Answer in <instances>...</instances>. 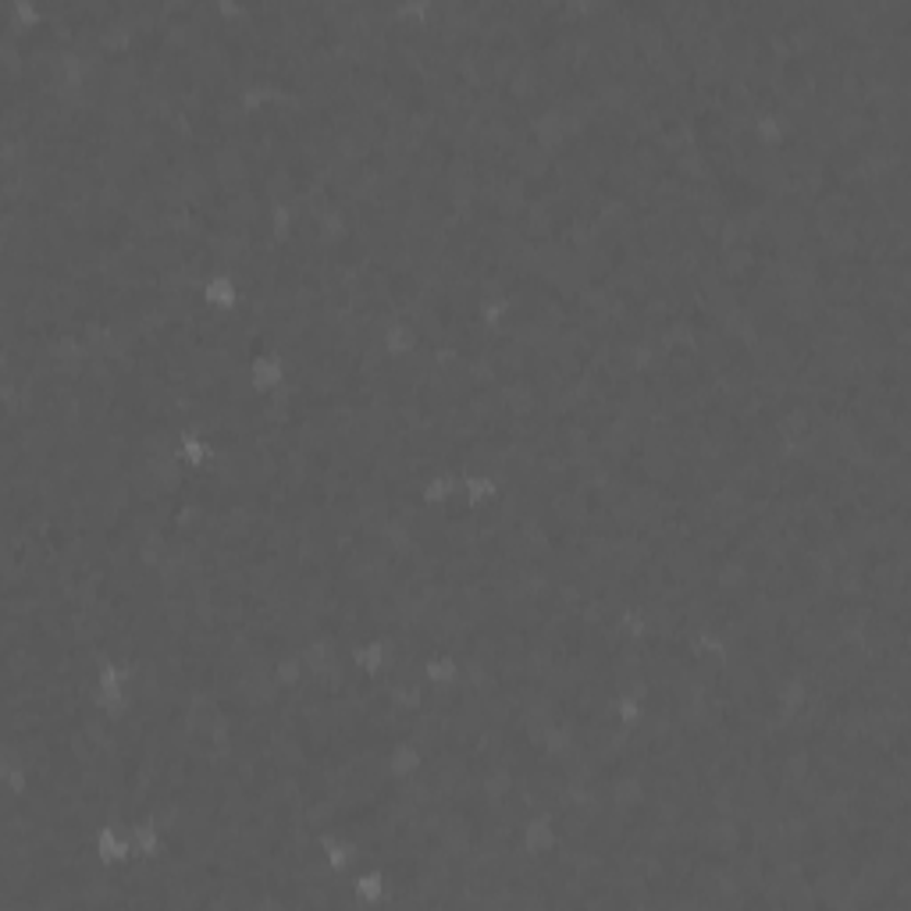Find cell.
Returning a JSON list of instances; mask_svg holds the SVG:
<instances>
[{
    "mask_svg": "<svg viewBox=\"0 0 911 911\" xmlns=\"http://www.w3.org/2000/svg\"><path fill=\"white\" fill-rule=\"evenodd\" d=\"M399 840H406V812H403V829H399V837L392 840V848L385 851V854H377L374 862H382V865H392L399 859ZM321 851V848H317ZM247 859L250 862H256V876L261 879H271V862L275 859H267V854H261L256 851V844H253V837H250V829H247ZM352 859H357V854H352ZM278 865V879L285 876V883H296V876H299V868H296V862H275Z\"/></svg>",
    "mask_w": 911,
    "mask_h": 911,
    "instance_id": "obj_1",
    "label": "cell"
}]
</instances>
